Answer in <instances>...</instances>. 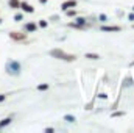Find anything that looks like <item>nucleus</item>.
<instances>
[{
  "label": "nucleus",
  "mask_w": 134,
  "mask_h": 133,
  "mask_svg": "<svg viewBox=\"0 0 134 133\" xmlns=\"http://www.w3.org/2000/svg\"><path fill=\"white\" fill-rule=\"evenodd\" d=\"M69 27L76 28V30H86V25H78L76 22H70V24H69Z\"/></svg>",
  "instance_id": "nucleus-10"
},
{
  "label": "nucleus",
  "mask_w": 134,
  "mask_h": 133,
  "mask_svg": "<svg viewBox=\"0 0 134 133\" xmlns=\"http://www.w3.org/2000/svg\"><path fill=\"white\" fill-rule=\"evenodd\" d=\"M22 19H24V14H20V13H17V14L14 16V21H16V22H20Z\"/></svg>",
  "instance_id": "nucleus-15"
},
{
  "label": "nucleus",
  "mask_w": 134,
  "mask_h": 133,
  "mask_svg": "<svg viewBox=\"0 0 134 133\" xmlns=\"http://www.w3.org/2000/svg\"><path fill=\"white\" fill-rule=\"evenodd\" d=\"M8 6L11 9H19L20 8V0H8Z\"/></svg>",
  "instance_id": "nucleus-8"
},
{
  "label": "nucleus",
  "mask_w": 134,
  "mask_h": 133,
  "mask_svg": "<svg viewBox=\"0 0 134 133\" xmlns=\"http://www.w3.org/2000/svg\"><path fill=\"white\" fill-rule=\"evenodd\" d=\"M20 69H22L20 63L16 61V60H8L6 64H5V70H6V74H8V75H13V77L20 75Z\"/></svg>",
  "instance_id": "nucleus-1"
},
{
  "label": "nucleus",
  "mask_w": 134,
  "mask_h": 133,
  "mask_svg": "<svg viewBox=\"0 0 134 133\" xmlns=\"http://www.w3.org/2000/svg\"><path fill=\"white\" fill-rule=\"evenodd\" d=\"M20 9H22L24 13H28V14H33L34 13V8L30 3H27V2H20Z\"/></svg>",
  "instance_id": "nucleus-4"
},
{
  "label": "nucleus",
  "mask_w": 134,
  "mask_h": 133,
  "mask_svg": "<svg viewBox=\"0 0 134 133\" xmlns=\"http://www.w3.org/2000/svg\"><path fill=\"white\" fill-rule=\"evenodd\" d=\"M11 122H13V117H11V116H9V117L2 119V121H0V130H2V129H5V127H8Z\"/></svg>",
  "instance_id": "nucleus-9"
},
{
  "label": "nucleus",
  "mask_w": 134,
  "mask_h": 133,
  "mask_svg": "<svg viewBox=\"0 0 134 133\" xmlns=\"http://www.w3.org/2000/svg\"><path fill=\"white\" fill-rule=\"evenodd\" d=\"M48 53H50V57H53V58H56V60H63V61H75V60H76L75 55L66 53V52L61 50V49H53V50H50Z\"/></svg>",
  "instance_id": "nucleus-2"
},
{
  "label": "nucleus",
  "mask_w": 134,
  "mask_h": 133,
  "mask_svg": "<svg viewBox=\"0 0 134 133\" xmlns=\"http://www.w3.org/2000/svg\"><path fill=\"white\" fill-rule=\"evenodd\" d=\"M123 114H125V113H122V111H117V113H114L112 116H114V117H119V116H123Z\"/></svg>",
  "instance_id": "nucleus-19"
},
{
  "label": "nucleus",
  "mask_w": 134,
  "mask_h": 133,
  "mask_svg": "<svg viewBox=\"0 0 134 133\" xmlns=\"http://www.w3.org/2000/svg\"><path fill=\"white\" fill-rule=\"evenodd\" d=\"M24 30H25L27 33H34V32L37 30V25H36L34 22H27V24L24 25Z\"/></svg>",
  "instance_id": "nucleus-6"
},
{
  "label": "nucleus",
  "mask_w": 134,
  "mask_h": 133,
  "mask_svg": "<svg viewBox=\"0 0 134 133\" xmlns=\"http://www.w3.org/2000/svg\"><path fill=\"white\" fill-rule=\"evenodd\" d=\"M64 121H66V122H75L76 119H75V116H72V114H66V116H64Z\"/></svg>",
  "instance_id": "nucleus-11"
},
{
  "label": "nucleus",
  "mask_w": 134,
  "mask_h": 133,
  "mask_svg": "<svg viewBox=\"0 0 134 133\" xmlns=\"http://www.w3.org/2000/svg\"><path fill=\"white\" fill-rule=\"evenodd\" d=\"M86 58H89V60H98L100 55H97V53H86Z\"/></svg>",
  "instance_id": "nucleus-12"
},
{
  "label": "nucleus",
  "mask_w": 134,
  "mask_h": 133,
  "mask_svg": "<svg viewBox=\"0 0 134 133\" xmlns=\"http://www.w3.org/2000/svg\"><path fill=\"white\" fill-rule=\"evenodd\" d=\"M47 25H48V24H47V21H44V19H41V21H39V27H41V28H45Z\"/></svg>",
  "instance_id": "nucleus-17"
},
{
  "label": "nucleus",
  "mask_w": 134,
  "mask_h": 133,
  "mask_svg": "<svg viewBox=\"0 0 134 133\" xmlns=\"http://www.w3.org/2000/svg\"><path fill=\"white\" fill-rule=\"evenodd\" d=\"M37 89H39V91H47V89H48V85H47V83L39 85V86H37Z\"/></svg>",
  "instance_id": "nucleus-16"
},
{
  "label": "nucleus",
  "mask_w": 134,
  "mask_h": 133,
  "mask_svg": "<svg viewBox=\"0 0 134 133\" xmlns=\"http://www.w3.org/2000/svg\"><path fill=\"white\" fill-rule=\"evenodd\" d=\"M75 22H76L78 25H86V19H84V17H76Z\"/></svg>",
  "instance_id": "nucleus-14"
},
{
  "label": "nucleus",
  "mask_w": 134,
  "mask_h": 133,
  "mask_svg": "<svg viewBox=\"0 0 134 133\" xmlns=\"http://www.w3.org/2000/svg\"><path fill=\"white\" fill-rule=\"evenodd\" d=\"M133 11H134V6H133Z\"/></svg>",
  "instance_id": "nucleus-25"
},
{
  "label": "nucleus",
  "mask_w": 134,
  "mask_h": 133,
  "mask_svg": "<svg viewBox=\"0 0 134 133\" xmlns=\"http://www.w3.org/2000/svg\"><path fill=\"white\" fill-rule=\"evenodd\" d=\"M5 99H6V96H5V94H0V103L5 102Z\"/></svg>",
  "instance_id": "nucleus-20"
},
{
  "label": "nucleus",
  "mask_w": 134,
  "mask_h": 133,
  "mask_svg": "<svg viewBox=\"0 0 134 133\" xmlns=\"http://www.w3.org/2000/svg\"><path fill=\"white\" fill-rule=\"evenodd\" d=\"M133 28H134V25H133Z\"/></svg>",
  "instance_id": "nucleus-26"
},
{
  "label": "nucleus",
  "mask_w": 134,
  "mask_h": 133,
  "mask_svg": "<svg viewBox=\"0 0 134 133\" xmlns=\"http://www.w3.org/2000/svg\"><path fill=\"white\" fill-rule=\"evenodd\" d=\"M9 38L14 41H25L27 33H20V32H9Z\"/></svg>",
  "instance_id": "nucleus-3"
},
{
  "label": "nucleus",
  "mask_w": 134,
  "mask_h": 133,
  "mask_svg": "<svg viewBox=\"0 0 134 133\" xmlns=\"http://www.w3.org/2000/svg\"><path fill=\"white\" fill-rule=\"evenodd\" d=\"M120 30H122V28L117 27V25H109V27L103 25V27H101V32H120Z\"/></svg>",
  "instance_id": "nucleus-7"
},
{
  "label": "nucleus",
  "mask_w": 134,
  "mask_h": 133,
  "mask_svg": "<svg viewBox=\"0 0 134 133\" xmlns=\"http://www.w3.org/2000/svg\"><path fill=\"white\" fill-rule=\"evenodd\" d=\"M66 14L69 17H76V11H75V9H70V8L66 11Z\"/></svg>",
  "instance_id": "nucleus-13"
},
{
  "label": "nucleus",
  "mask_w": 134,
  "mask_h": 133,
  "mask_svg": "<svg viewBox=\"0 0 134 133\" xmlns=\"http://www.w3.org/2000/svg\"><path fill=\"white\" fill-rule=\"evenodd\" d=\"M75 6H76V0H66V2H63L61 9L63 11H67L69 8H75Z\"/></svg>",
  "instance_id": "nucleus-5"
},
{
  "label": "nucleus",
  "mask_w": 134,
  "mask_h": 133,
  "mask_svg": "<svg viewBox=\"0 0 134 133\" xmlns=\"http://www.w3.org/2000/svg\"><path fill=\"white\" fill-rule=\"evenodd\" d=\"M0 24H2V19H0Z\"/></svg>",
  "instance_id": "nucleus-24"
},
{
  "label": "nucleus",
  "mask_w": 134,
  "mask_h": 133,
  "mask_svg": "<svg viewBox=\"0 0 134 133\" xmlns=\"http://www.w3.org/2000/svg\"><path fill=\"white\" fill-rule=\"evenodd\" d=\"M39 2H41V3H47L48 0H39Z\"/></svg>",
  "instance_id": "nucleus-23"
},
{
  "label": "nucleus",
  "mask_w": 134,
  "mask_h": 133,
  "mask_svg": "<svg viewBox=\"0 0 134 133\" xmlns=\"http://www.w3.org/2000/svg\"><path fill=\"white\" fill-rule=\"evenodd\" d=\"M98 19H100V22H106V16H104V14H100Z\"/></svg>",
  "instance_id": "nucleus-18"
},
{
  "label": "nucleus",
  "mask_w": 134,
  "mask_h": 133,
  "mask_svg": "<svg viewBox=\"0 0 134 133\" xmlns=\"http://www.w3.org/2000/svg\"><path fill=\"white\" fill-rule=\"evenodd\" d=\"M128 19H130V21H134V13H131V14L128 16Z\"/></svg>",
  "instance_id": "nucleus-21"
},
{
  "label": "nucleus",
  "mask_w": 134,
  "mask_h": 133,
  "mask_svg": "<svg viewBox=\"0 0 134 133\" xmlns=\"http://www.w3.org/2000/svg\"><path fill=\"white\" fill-rule=\"evenodd\" d=\"M45 133H53V129H45Z\"/></svg>",
  "instance_id": "nucleus-22"
}]
</instances>
